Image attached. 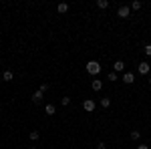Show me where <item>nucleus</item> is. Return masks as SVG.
<instances>
[{
  "label": "nucleus",
  "mask_w": 151,
  "mask_h": 149,
  "mask_svg": "<svg viewBox=\"0 0 151 149\" xmlns=\"http://www.w3.org/2000/svg\"><path fill=\"white\" fill-rule=\"evenodd\" d=\"M117 16H119V18H129V16H131V6H119Z\"/></svg>",
  "instance_id": "2"
},
{
  "label": "nucleus",
  "mask_w": 151,
  "mask_h": 149,
  "mask_svg": "<svg viewBox=\"0 0 151 149\" xmlns=\"http://www.w3.org/2000/svg\"><path fill=\"white\" fill-rule=\"evenodd\" d=\"M149 85H151V79H149Z\"/></svg>",
  "instance_id": "24"
},
{
  "label": "nucleus",
  "mask_w": 151,
  "mask_h": 149,
  "mask_svg": "<svg viewBox=\"0 0 151 149\" xmlns=\"http://www.w3.org/2000/svg\"><path fill=\"white\" fill-rule=\"evenodd\" d=\"M113 71H115L117 75L123 73V71H125V63H123V60H115V63H113Z\"/></svg>",
  "instance_id": "5"
},
{
  "label": "nucleus",
  "mask_w": 151,
  "mask_h": 149,
  "mask_svg": "<svg viewBox=\"0 0 151 149\" xmlns=\"http://www.w3.org/2000/svg\"><path fill=\"white\" fill-rule=\"evenodd\" d=\"M83 109H85L87 113H93L95 111V101L93 99H85V101H83Z\"/></svg>",
  "instance_id": "3"
},
{
  "label": "nucleus",
  "mask_w": 151,
  "mask_h": 149,
  "mask_svg": "<svg viewBox=\"0 0 151 149\" xmlns=\"http://www.w3.org/2000/svg\"><path fill=\"white\" fill-rule=\"evenodd\" d=\"M145 55H147V57H151V45L145 46Z\"/></svg>",
  "instance_id": "21"
},
{
  "label": "nucleus",
  "mask_w": 151,
  "mask_h": 149,
  "mask_svg": "<svg viewBox=\"0 0 151 149\" xmlns=\"http://www.w3.org/2000/svg\"><path fill=\"white\" fill-rule=\"evenodd\" d=\"M91 89H93V91H101V89H103V81L95 79L93 83H91Z\"/></svg>",
  "instance_id": "8"
},
{
  "label": "nucleus",
  "mask_w": 151,
  "mask_h": 149,
  "mask_svg": "<svg viewBox=\"0 0 151 149\" xmlns=\"http://www.w3.org/2000/svg\"><path fill=\"white\" fill-rule=\"evenodd\" d=\"M87 73H89V75H99V73H101V63H99V60H89V63H87Z\"/></svg>",
  "instance_id": "1"
},
{
  "label": "nucleus",
  "mask_w": 151,
  "mask_h": 149,
  "mask_svg": "<svg viewBox=\"0 0 151 149\" xmlns=\"http://www.w3.org/2000/svg\"><path fill=\"white\" fill-rule=\"evenodd\" d=\"M129 135H131V139H133V141H137V139L141 137V131H137V129H133V131H131Z\"/></svg>",
  "instance_id": "13"
},
{
  "label": "nucleus",
  "mask_w": 151,
  "mask_h": 149,
  "mask_svg": "<svg viewBox=\"0 0 151 149\" xmlns=\"http://www.w3.org/2000/svg\"><path fill=\"white\" fill-rule=\"evenodd\" d=\"M48 87H50L48 83H42V85H40V91H42V93H47V91H48Z\"/></svg>",
  "instance_id": "17"
},
{
  "label": "nucleus",
  "mask_w": 151,
  "mask_h": 149,
  "mask_svg": "<svg viewBox=\"0 0 151 149\" xmlns=\"http://www.w3.org/2000/svg\"><path fill=\"white\" fill-rule=\"evenodd\" d=\"M133 81H135V75H133V73H125V75H123V83H125V85H131Z\"/></svg>",
  "instance_id": "7"
},
{
  "label": "nucleus",
  "mask_w": 151,
  "mask_h": 149,
  "mask_svg": "<svg viewBox=\"0 0 151 149\" xmlns=\"http://www.w3.org/2000/svg\"><path fill=\"white\" fill-rule=\"evenodd\" d=\"M149 63H139V67H137V71H139V75H147L149 73Z\"/></svg>",
  "instance_id": "6"
},
{
  "label": "nucleus",
  "mask_w": 151,
  "mask_h": 149,
  "mask_svg": "<svg viewBox=\"0 0 151 149\" xmlns=\"http://www.w3.org/2000/svg\"><path fill=\"white\" fill-rule=\"evenodd\" d=\"M2 79H4L6 83H8V81H12V79H14V73H12V71H4V73H2Z\"/></svg>",
  "instance_id": "9"
},
{
  "label": "nucleus",
  "mask_w": 151,
  "mask_h": 149,
  "mask_svg": "<svg viewBox=\"0 0 151 149\" xmlns=\"http://www.w3.org/2000/svg\"><path fill=\"white\" fill-rule=\"evenodd\" d=\"M101 107H103V109H109V107H111V99H109V97H103V99H101Z\"/></svg>",
  "instance_id": "11"
},
{
  "label": "nucleus",
  "mask_w": 151,
  "mask_h": 149,
  "mask_svg": "<svg viewBox=\"0 0 151 149\" xmlns=\"http://www.w3.org/2000/svg\"><path fill=\"white\" fill-rule=\"evenodd\" d=\"M30 139L36 141V139H38V131H30Z\"/></svg>",
  "instance_id": "19"
},
{
  "label": "nucleus",
  "mask_w": 151,
  "mask_h": 149,
  "mask_svg": "<svg viewBox=\"0 0 151 149\" xmlns=\"http://www.w3.org/2000/svg\"><path fill=\"white\" fill-rule=\"evenodd\" d=\"M109 6V0H97V8H107Z\"/></svg>",
  "instance_id": "15"
},
{
  "label": "nucleus",
  "mask_w": 151,
  "mask_h": 149,
  "mask_svg": "<svg viewBox=\"0 0 151 149\" xmlns=\"http://www.w3.org/2000/svg\"><path fill=\"white\" fill-rule=\"evenodd\" d=\"M60 103H63L65 107H67V105L70 103V97H63V99H60Z\"/></svg>",
  "instance_id": "18"
},
{
  "label": "nucleus",
  "mask_w": 151,
  "mask_h": 149,
  "mask_svg": "<svg viewBox=\"0 0 151 149\" xmlns=\"http://www.w3.org/2000/svg\"><path fill=\"white\" fill-rule=\"evenodd\" d=\"M57 10L60 12V14H65V12L69 10V4H65V2H60V4H58V6H57Z\"/></svg>",
  "instance_id": "12"
},
{
  "label": "nucleus",
  "mask_w": 151,
  "mask_h": 149,
  "mask_svg": "<svg viewBox=\"0 0 151 149\" xmlns=\"http://www.w3.org/2000/svg\"><path fill=\"white\" fill-rule=\"evenodd\" d=\"M141 6H143V4H141L139 0H133V2H131V10H139Z\"/></svg>",
  "instance_id": "14"
},
{
  "label": "nucleus",
  "mask_w": 151,
  "mask_h": 149,
  "mask_svg": "<svg viewBox=\"0 0 151 149\" xmlns=\"http://www.w3.org/2000/svg\"><path fill=\"white\" fill-rule=\"evenodd\" d=\"M45 113H47V115H55V113H57V109H55V105H50V103H48L47 107H45Z\"/></svg>",
  "instance_id": "10"
},
{
  "label": "nucleus",
  "mask_w": 151,
  "mask_h": 149,
  "mask_svg": "<svg viewBox=\"0 0 151 149\" xmlns=\"http://www.w3.org/2000/svg\"><path fill=\"white\" fill-rule=\"evenodd\" d=\"M137 149H149V145H137Z\"/></svg>",
  "instance_id": "22"
},
{
  "label": "nucleus",
  "mask_w": 151,
  "mask_h": 149,
  "mask_svg": "<svg viewBox=\"0 0 151 149\" xmlns=\"http://www.w3.org/2000/svg\"><path fill=\"white\" fill-rule=\"evenodd\" d=\"M97 149H107V145H105L103 141H99V143H97Z\"/></svg>",
  "instance_id": "20"
},
{
  "label": "nucleus",
  "mask_w": 151,
  "mask_h": 149,
  "mask_svg": "<svg viewBox=\"0 0 151 149\" xmlns=\"http://www.w3.org/2000/svg\"><path fill=\"white\" fill-rule=\"evenodd\" d=\"M32 149H38V147H32Z\"/></svg>",
  "instance_id": "23"
},
{
  "label": "nucleus",
  "mask_w": 151,
  "mask_h": 149,
  "mask_svg": "<svg viewBox=\"0 0 151 149\" xmlns=\"http://www.w3.org/2000/svg\"><path fill=\"white\" fill-rule=\"evenodd\" d=\"M30 99H32V103H40V101L45 99V93H42L40 89H38V91H35V93H32V97H30Z\"/></svg>",
  "instance_id": "4"
},
{
  "label": "nucleus",
  "mask_w": 151,
  "mask_h": 149,
  "mask_svg": "<svg viewBox=\"0 0 151 149\" xmlns=\"http://www.w3.org/2000/svg\"><path fill=\"white\" fill-rule=\"evenodd\" d=\"M107 79H109V81H119V75H117L115 71H111V73L107 75Z\"/></svg>",
  "instance_id": "16"
}]
</instances>
